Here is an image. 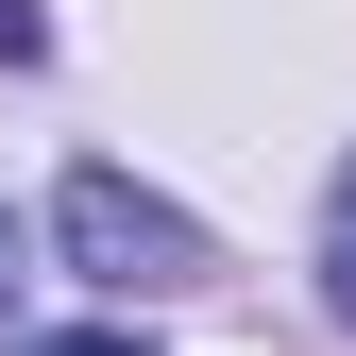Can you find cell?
Segmentation results:
<instances>
[{
    "instance_id": "6da1fadb",
    "label": "cell",
    "mask_w": 356,
    "mask_h": 356,
    "mask_svg": "<svg viewBox=\"0 0 356 356\" xmlns=\"http://www.w3.org/2000/svg\"><path fill=\"white\" fill-rule=\"evenodd\" d=\"M51 238H68L102 289H136V305H153V289H204V220H187V204H153L136 170H68Z\"/></svg>"
},
{
    "instance_id": "7a4b0ae2",
    "label": "cell",
    "mask_w": 356,
    "mask_h": 356,
    "mask_svg": "<svg viewBox=\"0 0 356 356\" xmlns=\"http://www.w3.org/2000/svg\"><path fill=\"white\" fill-rule=\"evenodd\" d=\"M323 305L356 323V153H339V187H323Z\"/></svg>"
},
{
    "instance_id": "3957f363",
    "label": "cell",
    "mask_w": 356,
    "mask_h": 356,
    "mask_svg": "<svg viewBox=\"0 0 356 356\" xmlns=\"http://www.w3.org/2000/svg\"><path fill=\"white\" fill-rule=\"evenodd\" d=\"M17 356H153L136 323H85V339H17Z\"/></svg>"
},
{
    "instance_id": "277c9868",
    "label": "cell",
    "mask_w": 356,
    "mask_h": 356,
    "mask_svg": "<svg viewBox=\"0 0 356 356\" xmlns=\"http://www.w3.org/2000/svg\"><path fill=\"white\" fill-rule=\"evenodd\" d=\"M51 51V17H34V0H0V68H34Z\"/></svg>"
},
{
    "instance_id": "5b68a950",
    "label": "cell",
    "mask_w": 356,
    "mask_h": 356,
    "mask_svg": "<svg viewBox=\"0 0 356 356\" xmlns=\"http://www.w3.org/2000/svg\"><path fill=\"white\" fill-rule=\"evenodd\" d=\"M0 289H17V220H0Z\"/></svg>"
}]
</instances>
